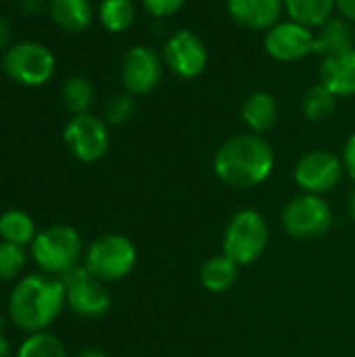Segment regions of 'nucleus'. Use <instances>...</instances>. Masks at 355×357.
<instances>
[{"instance_id":"4be33fe9","label":"nucleus","mask_w":355,"mask_h":357,"mask_svg":"<svg viewBox=\"0 0 355 357\" xmlns=\"http://www.w3.org/2000/svg\"><path fill=\"white\" fill-rule=\"evenodd\" d=\"M0 238L19 247H27L36 238L33 218L21 209H8L0 215Z\"/></svg>"},{"instance_id":"f8f14e48","label":"nucleus","mask_w":355,"mask_h":357,"mask_svg":"<svg viewBox=\"0 0 355 357\" xmlns=\"http://www.w3.org/2000/svg\"><path fill=\"white\" fill-rule=\"evenodd\" d=\"M264 50L278 63H297L314 54V29L293 21L280 19L264 31Z\"/></svg>"},{"instance_id":"423d86ee","label":"nucleus","mask_w":355,"mask_h":357,"mask_svg":"<svg viewBox=\"0 0 355 357\" xmlns=\"http://www.w3.org/2000/svg\"><path fill=\"white\" fill-rule=\"evenodd\" d=\"M2 67L4 73L19 86L38 88L54 75L56 61L46 44L36 40H23L6 48Z\"/></svg>"},{"instance_id":"c9c22d12","label":"nucleus","mask_w":355,"mask_h":357,"mask_svg":"<svg viewBox=\"0 0 355 357\" xmlns=\"http://www.w3.org/2000/svg\"><path fill=\"white\" fill-rule=\"evenodd\" d=\"M0 314H2V295H0Z\"/></svg>"},{"instance_id":"b1692460","label":"nucleus","mask_w":355,"mask_h":357,"mask_svg":"<svg viewBox=\"0 0 355 357\" xmlns=\"http://www.w3.org/2000/svg\"><path fill=\"white\" fill-rule=\"evenodd\" d=\"M61 96L67 111H71L73 115L90 113V107L94 102V86L84 75H71L65 79Z\"/></svg>"},{"instance_id":"ddd939ff","label":"nucleus","mask_w":355,"mask_h":357,"mask_svg":"<svg viewBox=\"0 0 355 357\" xmlns=\"http://www.w3.org/2000/svg\"><path fill=\"white\" fill-rule=\"evenodd\" d=\"M163 63L169 71L182 79L199 77L209 63V52L199 33L192 29H178L174 31L163 46Z\"/></svg>"},{"instance_id":"9d476101","label":"nucleus","mask_w":355,"mask_h":357,"mask_svg":"<svg viewBox=\"0 0 355 357\" xmlns=\"http://www.w3.org/2000/svg\"><path fill=\"white\" fill-rule=\"evenodd\" d=\"M65 299L73 314L82 318H100L111 310V295L98 278H94L84 266H75L65 276Z\"/></svg>"},{"instance_id":"a211bd4d","label":"nucleus","mask_w":355,"mask_h":357,"mask_svg":"<svg viewBox=\"0 0 355 357\" xmlns=\"http://www.w3.org/2000/svg\"><path fill=\"white\" fill-rule=\"evenodd\" d=\"M48 13L61 29L71 33L88 29L94 21V6L90 0H50Z\"/></svg>"},{"instance_id":"0eeeda50","label":"nucleus","mask_w":355,"mask_h":357,"mask_svg":"<svg viewBox=\"0 0 355 357\" xmlns=\"http://www.w3.org/2000/svg\"><path fill=\"white\" fill-rule=\"evenodd\" d=\"M333 220L335 215L328 201L320 195L310 192L293 197L280 213V224L285 232L297 241H314L324 236L331 230Z\"/></svg>"},{"instance_id":"2eb2a0df","label":"nucleus","mask_w":355,"mask_h":357,"mask_svg":"<svg viewBox=\"0 0 355 357\" xmlns=\"http://www.w3.org/2000/svg\"><path fill=\"white\" fill-rule=\"evenodd\" d=\"M320 84L326 86L337 98L355 96V48L322 59Z\"/></svg>"},{"instance_id":"f257e3e1","label":"nucleus","mask_w":355,"mask_h":357,"mask_svg":"<svg viewBox=\"0 0 355 357\" xmlns=\"http://www.w3.org/2000/svg\"><path fill=\"white\" fill-rule=\"evenodd\" d=\"M276 165L272 144L253 132L228 138L213 157V174L232 188H255L264 184Z\"/></svg>"},{"instance_id":"39448f33","label":"nucleus","mask_w":355,"mask_h":357,"mask_svg":"<svg viewBox=\"0 0 355 357\" xmlns=\"http://www.w3.org/2000/svg\"><path fill=\"white\" fill-rule=\"evenodd\" d=\"M138 264L136 245L117 232L103 234L90 243L84 255V268L100 282H117L132 274Z\"/></svg>"},{"instance_id":"cd10ccee","label":"nucleus","mask_w":355,"mask_h":357,"mask_svg":"<svg viewBox=\"0 0 355 357\" xmlns=\"http://www.w3.org/2000/svg\"><path fill=\"white\" fill-rule=\"evenodd\" d=\"M140 4L155 21H165L180 13L186 0H140Z\"/></svg>"},{"instance_id":"6ab92c4d","label":"nucleus","mask_w":355,"mask_h":357,"mask_svg":"<svg viewBox=\"0 0 355 357\" xmlns=\"http://www.w3.org/2000/svg\"><path fill=\"white\" fill-rule=\"evenodd\" d=\"M239 268L241 266H236L228 255L218 253V255H211L203 261L201 272H199V280H201L205 291L220 295V293L230 291L236 284Z\"/></svg>"},{"instance_id":"c756f323","label":"nucleus","mask_w":355,"mask_h":357,"mask_svg":"<svg viewBox=\"0 0 355 357\" xmlns=\"http://www.w3.org/2000/svg\"><path fill=\"white\" fill-rule=\"evenodd\" d=\"M337 15L355 23V0H337Z\"/></svg>"},{"instance_id":"412c9836","label":"nucleus","mask_w":355,"mask_h":357,"mask_svg":"<svg viewBox=\"0 0 355 357\" xmlns=\"http://www.w3.org/2000/svg\"><path fill=\"white\" fill-rule=\"evenodd\" d=\"M96 17L109 33H123L136 21V4L134 0H100Z\"/></svg>"},{"instance_id":"1a4fd4ad","label":"nucleus","mask_w":355,"mask_h":357,"mask_svg":"<svg viewBox=\"0 0 355 357\" xmlns=\"http://www.w3.org/2000/svg\"><path fill=\"white\" fill-rule=\"evenodd\" d=\"M63 140L77 161L96 163L107 155L111 144L109 123L92 113L73 115L63 130Z\"/></svg>"},{"instance_id":"473e14b6","label":"nucleus","mask_w":355,"mask_h":357,"mask_svg":"<svg viewBox=\"0 0 355 357\" xmlns=\"http://www.w3.org/2000/svg\"><path fill=\"white\" fill-rule=\"evenodd\" d=\"M0 357H10V343L2 333H0Z\"/></svg>"},{"instance_id":"72a5a7b5","label":"nucleus","mask_w":355,"mask_h":357,"mask_svg":"<svg viewBox=\"0 0 355 357\" xmlns=\"http://www.w3.org/2000/svg\"><path fill=\"white\" fill-rule=\"evenodd\" d=\"M77 357H109L107 354H103V351H98V349H86V351H82Z\"/></svg>"},{"instance_id":"7c9ffc66","label":"nucleus","mask_w":355,"mask_h":357,"mask_svg":"<svg viewBox=\"0 0 355 357\" xmlns=\"http://www.w3.org/2000/svg\"><path fill=\"white\" fill-rule=\"evenodd\" d=\"M13 40V27L8 23V19H4L0 15V48H8Z\"/></svg>"},{"instance_id":"7ed1b4c3","label":"nucleus","mask_w":355,"mask_h":357,"mask_svg":"<svg viewBox=\"0 0 355 357\" xmlns=\"http://www.w3.org/2000/svg\"><path fill=\"white\" fill-rule=\"evenodd\" d=\"M270 245V226L266 218L251 207L239 209L228 220L222 234V253L236 266L255 264Z\"/></svg>"},{"instance_id":"dca6fc26","label":"nucleus","mask_w":355,"mask_h":357,"mask_svg":"<svg viewBox=\"0 0 355 357\" xmlns=\"http://www.w3.org/2000/svg\"><path fill=\"white\" fill-rule=\"evenodd\" d=\"M241 119L253 134H268L278 121V102L274 94L266 90H255L245 96L241 105Z\"/></svg>"},{"instance_id":"20e7f679","label":"nucleus","mask_w":355,"mask_h":357,"mask_svg":"<svg viewBox=\"0 0 355 357\" xmlns=\"http://www.w3.org/2000/svg\"><path fill=\"white\" fill-rule=\"evenodd\" d=\"M31 247V257L38 268L48 276H65L69 270L80 266L82 257V236L73 226L54 224L36 234Z\"/></svg>"},{"instance_id":"5701e85b","label":"nucleus","mask_w":355,"mask_h":357,"mask_svg":"<svg viewBox=\"0 0 355 357\" xmlns=\"http://www.w3.org/2000/svg\"><path fill=\"white\" fill-rule=\"evenodd\" d=\"M337 96L326 88L322 86L320 82L312 88L305 90L303 98H301V113L308 121H314V123H320V121H326L335 115L337 111Z\"/></svg>"},{"instance_id":"f03ea898","label":"nucleus","mask_w":355,"mask_h":357,"mask_svg":"<svg viewBox=\"0 0 355 357\" xmlns=\"http://www.w3.org/2000/svg\"><path fill=\"white\" fill-rule=\"evenodd\" d=\"M65 299V284L56 276L27 274L19 278L8 295L10 322L29 335L44 333L61 314Z\"/></svg>"},{"instance_id":"a878e982","label":"nucleus","mask_w":355,"mask_h":357,"mask_svg":"<svg viewBox=\"0 0 355 357\" xmlns=\"http://www.w3.org/2000/svg\"><path fill=\"white\" fill-rule=\"evenodd\" d=\"M27 266L25 247L0 241V280H15Z\"/></svg>"},{"instance_id":"f3484780","label":"nucleus","mask_w":355,"mask_h":357,"mask_svg":"<svg viewBox=\"0 0 355 357\" xmlns=\"http://www.w3.org/2000/svg\"><path fill=\"white\" fill-rule=\"evenodd\" d=\"M355 48L354 23L335 15L318 29H314V54L328 59L339 52Z\"/></svg>"},{"instance_id":"aec40b11","label":"nucleus","mask_w":355,"mask_h":357,"mask_svg":"<svg viewBox=\"0 0 355 357\" xmlns=\"http://www.w3.org/2000/svg\"><path fill=\"white\" fill-rule=\"evenodd\" d=\"M285 13L289 19L318 29L337 15V0H285Z\"/></svg>"},{"instance_id":"9b49d317","label":"nucleus","mask_w":355,"mask_h":357,"mask_svg":"<svg viewBox=\"0 0 355 357\" xmlns=\"http://www.w3.org/2000/svg\"><path fill=\"white\" fill-rule=\"evenodd\" d=\"M163 56L146 44H134L121 59L123 90L134 96H146L159 88L163 77Z\"/></svg>"},{"instance_id":"f704fd0d","label":"nucleus","mask_w":355,"mask_h":357,"mask_svg":"<svg viewBox=\"0 0 355 357\" xmlns=\"http://www.w3.org/2000/svg\"><path fill=\"white\" fill-rule=\"evenodd\" d=\"M349 215H352V220L355 222V188L352 190V195H349Z\"/></svg>"},{"instance_id":"bb28decb","label":"nucleus","mask_w":355,"mask_h":357,"mask_svg":"<svg viewBox=\"0 0 355 357\" xmlns=\"http://www.w3.org/2000/svg\"><path fill=\"white\" fill-rule=\"evenodd\" d=\"M134 113H136V96L123 90L107 102L105 121L111 126H123L126 121L134 117Z\"/></svg>"},{"instance_id":"4468645a","label":"nucleus","mask_w":355,"mask_h":357,"mask_svg":"<svg viewBox=\"0 0 355 357\" xmlns=\"http://www.w3.org/2000/svg\"><path fill=\"white\" fill-rule=\"evenodd\" d=\"M230 19L253 31H268L285 15V0H226Z\"/></svg>"},{"instance_id":"393cba45","label":"nucleus","mask_w":355,"mask_h":357,"mask_svg":"<svg viewBox=\"0 0 355 357\" xmlns=\"http://www.w3.org/2000/svg\"><path fill=\"white\" fill-rule=\"evenodd\" d=\"M17 357H67V349L54 335L44 331L29 335L21 343Z\"/></svg>"},{"instance_id":"6e6552de","label":"nucleus","mask_w":355,"mask_h":357,"mask_svg":"<svg viewBox=\"0 0 355 357\" xmlns=\"http://www.w3.org/2000/svg\"><path fill=\"white\" fill-rule=\"evenodd\" d=\"M345 167L339 155L326 149H314L299 157L293 169V180L301 192L310 195H328L343 180Z\"/></svg>"},{"instance_id":"c85d7f7f","label":"nucleus","mask_w":355,"mask_h":357,"mask_svg":"<svg viewBox=\"0 0 355 357\" xmlns=\"http://www.w3.org/2000/svg\"><path fill=\"white\" fill-rule=\"evenodd\" d=\"M341 161L345 167V174L355 182V132L349 134V138L343 144V153H341Z\"/></svg>"},{"instance_id":"2f4dec72","label":"nucleus","mask_w":355,"mask_h":357,"mask_svg":"<svg viewBox=\"0 0 355 357\" xmlns=\"http://www.w3.org/2000/svg\"><path fill=\"white\" fill-rule=\"evenodd\" d=\"M19 4H21L23 13H27V15H38V13L42 10V6H44V0H19Z\"/></svg>"}]
</instances>
